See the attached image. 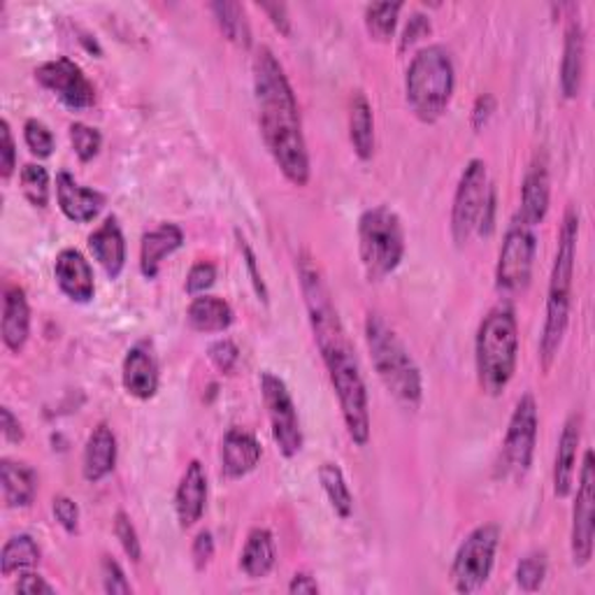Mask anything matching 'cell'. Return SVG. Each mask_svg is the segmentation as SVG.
I'll return each instance as SVG.
<instances>
[{
  "instance_id": "cell-1",
  "label": "cell",
  "mask_w": 595,
  "mask_h": 595,
  "mask_svg": "<svg viewBox=\"0 0 595 595\" xmlns=\"http://www.w3.org/2000/svg\"><path fill=\"white\" fill-rule=\"evenodd\" d=\"M298 279L307 307V319H310L328 379H331L338 396L346 433L356 447H365L371 442V400H367V386L361 373L354 342L346 333L331 289H328L312 256H298Z\"/></svg>"
},
{
  "instance_id": "cell-2",
  "label": "cell",
  "mask_w": 595,
  "mask_h": 595,
  "mask_svg": "<svg viewBox=\"0 0 595 595\" xmlns=\"http://www.w3.org/2000/svg\"><path fill=\"white\" fill-rule=\"evenodd\" d=\"M254 91L258 106V126L265 147L275 158L282 175L294 187L310 181V152L302 133L298 98L279 58L271 47H261L254 58Z\"/></svg>"
},
{
  "instance_id": "cell-3",
  "label": "cell",
  "mask_w": 595,
  "mask_h": 595,
  "mask_svg": "<svg viewBox=\"0 0 595 595\" xmlns=\"http://www.w3.org/2000/svg\"><path fill=\"white\" fill-rule=\"evenodd\" d=\"M577 242H580V212L574 205H570L559 231V247H557V258H553L549 291H547V315H544L547 319H544V331L540 338V363L544 373H549L551 365L557 363L565 333H568Z\"/></svg>"
},
{
  "instance_id": "cell-4",
  "label": "cell",
  "mask_w": 595,
  "mask_h": 595,
  "mask_svg": "<svg viewBox=\"0 0 595 595\" xmlns=\"http://www.w3.org/2000/svg\"><path fill=\"white\" fill-rule=\"evenodd\" d=\"M365 342L386 392L407 412H417L423 400V377L396 328L382 315L371 312L365 319Z\"/></svg>"
},
{
  "instance_id": "cell-5",
  "label": "cell",
  "mask_w": 595,
  "mask_h": 595,
  "mask_svg": "<svg viewBox=\"0 0 595 595\" xmlns=\"http://www.w3.org/2000/svg\"><path fill=\"white\" fill-rule=\"evenodd\" d=\"M519 361V323L509 305H498L491 310L477 331L475 363L477 379L486 396H503Z\"/></svg>"
},
{
  "instance_id": "cell-6",
  "label": "cell",
  "mask_w": 595,
  "mask_h": 595,
  "mask_svg": "<svg viewBox=\"0 0 595 595\" xmlns=\"http://www.w3.org/2000/svg\"><path fill=\"white\" fill-rule=\"evenodd\" d=\"M456 89V70L442 45L419 49L405 75V98L412 114L423 124H436L449 108Z\"/></svg>"
},
{
  "instance_id": "cell-7",
  "label": "cell",
  "mask_w": 595,
  "mask_h": 595,
  "mask_svg": "<svg viewBox=\"0 0 595 595\" xmlns=\"http://www.w3.org/2000/svg\"><path fill=\"white\" fill-rule=\"evenodd\" d=\"M359 256L365 277L382 282L398 271L405 258V229L388 205H375L359 219Z\"/></svg>"
},
{
  "instance_id": "cell-8",
  "label": "cell",
  "mask_w": 595,
  "mask_h": 595,
  "mask_svg": "<svg viewBox=\"0 0 595 595\" xmlns=\"http://www.w3.org/2000/svg\"><path fill=\"white\" fill-rule=\"evenodd\" d=\"M500 544V526L482 524L461 542L454 563H451V584L456 593L482 591L496 565V553Z\"/></svg>"
},
{
  "instance_id": "cell-9",
  "label": "cell",
  "mask_w": 595,
  "mask_h": 595,
  "mask_svg": "<svg viewBox=\"0 0 595 595\" xmlns=\"http://www.w3.org/2000/svg\"><path fill=\"white\" fill-rule=\"evenodd\" d=\"M538 428H540L538 403L532 398V394H524L517 400L515 412H511L507 423L498 465L500 477L519 482L528 475L538 447Z\"/></svg>"
},
{
  "instance_id": "cell-10",
  "label": "cell",
  "mask_w": 595,
  "mask_h": 595,
  "mask_svg": "<svg viewBox=\"0 0 595 595\" xmlns=\"http://www.w3.org/2000/svg\"><path fill=\"white\" fill-rule=\"evenodd\" d=\"M538 235L536 229L521 223L517 217L507 225L496 265V289L505 296L521 294L530 284L536 263Z\"/></svg>"
},
{
  "instance_id": "cell-11",
  "label": "cell",
  "mask_w": 595,
  "mask_h": 595,
  "mask_svg": "<svg viewBox=\"0 0 595 595\" xmlns=\"http://www.w3.org/2000/svg\"><path fill=\"white\" fill-rule=\"evenodd\" d=\"M261 396L268 409L273 440L284 459H296L302 451V428L289 386L282 377L265 371L261 373Z\"/></svg>"
},
{
  "instance_id": "cell-12",
  "label": "cell",
  "mask_w": 595,
  "mask_h": 595,
  "mask_svg": "<svg viewBox=\"0 0 595 595\" xmlns=\"http://www.w3.org/2000/svg\"><path fill=\"white\" fill-rule=\"evenodd\" d=\"M488 189L491 181L486 163L482 158L467 161L454 194V205H451V238H454L456 247H463L472 233H477Z\"/></svg>"
},
{
  "instance_id": "cell-13",
  "label": "cell",
  "mask_w": 595,
  "mask_h": 595,
  "mask_svg": "<svg viewBox=\"0 0 595 595\" xmlns=\"http://www.w3.org/2000/svg\"><path fill=\"white\" fill-rule=\"evenodd\" d=\"M593 536H595V465H593V451H586L577 496H574L572 507V532H570V551L572 563L584 568L593 559Z\"/></svg>"
},
{
  "instance_id": "cell-14",
  "label": "cell",
  "mask_w": 595,
  "mask_h": 595,
  "mask_svg": "<svg viewBox=\"0 0 595 595\" xmlns=\"http://www.w3.org/2000/svg\"><path fill=\"white\" fill-rule=\"evenodd\" d=\"M35 79L70 110H87L96 102V87L68 56L47 60L35 70Z\"/></svg>"
},
{
  "instance_id": "cell-15",
  "label": "cell",
  "mask_w": 595,
  "mask_h": 595,
  "mask_svg": "<svg viewBox=\"0 0 595 595\" xmlns=\"http://www.w3.org/2000/svg\"><path fill=\"white\" fill-rule=\"evenodd\" d=\"M121 382H124L126 394L137 400H152L156 396L161 375L150 342H137L129 349L124 365H121Z\"/></svg>"
},
{
  "instance_id": "cell-16",
  "label": "cell",
  "mask_w": 595,
  "mask_h": 595,
  "mask_svg": "<svg viewBox=\"0 0 595 595\" xmlns=\"http://www.w3.org/2000/svg\"><path fill=\"white\" fill-rule=\"evenodd\" d=\"M263 456L261 442L247 428L233 426L221 440V475L225 480H242L256 470Z\"/></svg>"
},
{
  "instance_id": "cell-17",
  "label": "cell",
  "mask_w": 595,
  "mask_h": 595,
  "mask_svg": "<svg viewBox=\"0 0 595 595\" xmlns=\"http://www.w3.org/2000/svg\"><path fill=\"white\" fill-rule=\"evenodd\" d=\"M54 277L58 289L64 291L73 302L87 305L96 296V282H93V268L85 258V254L77 250H64L58 252L54 263Z\"/></svg>"
},
{
  "instance_id": "cell-18",
  "label": "cell",
  "mask_w": 595,
  "mask_h": 595,
  "mask_svg": "<svg viewBox=\"0 0 595 595\" xmlns=\"http://www.w3.org/2000/svg\"><path fill=\"white\" fill-rule=\"evenodd\" d=\"M582 426L584 417L572 412L561 430L557 461H553V494L559 498H568L574 486V472H577V454L582 444Z\"/></svg>"
},
{
  "instance_id": "cell-19",
  "label": "cell",
  "mask_w": 595,
  "mask_h": 595,
  "mask_svg": "<svg viewBox=\"0 0 595 595\" xmlns=\"http://www.w3.org/2000/svg\"><path fill=\"white\" fill-rule=\"evenodd\" d=\"M208 507V475L200 461H191L184 470L175 494V511L181 528L196 526Z\"/></svg>"
},
{
  "instance_id": "cell-20",
  "label": "cell",
  "mask_w": 595,
  "mask_h": 595,
  "mask_svg": "<svg viewBox=\"0 0 595 595\" xmlns=\"http://www.w3.org/2000/svg\"><path fill=\"white\" fill-rule=\"evenodd\" d=\"M56 200L58 208L70 221L75 223H89L93 221L102 205H106V196L96 189H87L66 170L56 175Z\"/></svg>"
},
{
  "instance_id": "cell-21",
  "label": "cell",
  "mask_w": 595,
  "mask_h": 595,
  "mask_svg": "<svg viewBox=\"0 0 595 595\" xmlns=\"http://www.w3.org/2000/svg\"><path fill=\"white\" fill-rule=\"evenodd\" d=\"M549 202H551V181H549L547 163L536 158L530 163V168L524 177L521 205H519L517 219L530 225V229H538L549 212Z\"/></svg>"
},
{
  "instance_id": "cell-22",
  "label": "cell",
  "mask_w": 595,
  "mask_h": 595,
  "mask_svg": "<svg viewBox=\"0 0 595 595\" xmlns=\"http://www.w3.org/2000/svg\"><path fill=\"white\" fill-rule=\"evenodd\" d=\"M89 252L93 261L110 279H117L126 268V240L121 233L117 217H108L98 229L89 235Z\"/></svg>"
},
{
  "instance_id": "cell-23",
  "label": "cell",
  "mask_w": 595,
  "mask_h": 595,
  "mask_svg": "<svg viewBox=\"0 0 595 595\" xmlns=\"http://www.w3.org/2000/svg\"><path fill=\"white\" fill-rule=\"evenodd\" d=\"M584 70H586V33L577 19H572L565 29L563 60H561V93L565 100H574L582 93Z\"/></svg>"
},
{
  "instance_id": "cell-24",
  "label": "cell",
  "mask_w": 595,
  "mask_h": 595,
  "mask_svg": "<svg viewBox=\"0 0 595 595\" xmlns=\"http://www.w3.org/2000/svg\"><path fill=\"white\" fill-rule=\"evenodd\" d=\"M117 436L114 430L102 421L98 423L85 444V456H81V475H85L87 482L98 484L112 475V470L117 465Z\"/></svg>"
},
{
  "instance_id": "cell-25",
  "label": "cell",
  "mask_w": 595,
  "mask_h": 595,
  "mask_svg": "<svg viewBox=\"0 0 595 595\" xmlns=\"http://www.w3.org/2000/svg\"><path fill=\"white\" fill-rule=\"evenodd\" d=\"M3 344L12 354H22L31 335V307L22 286H8L3 298V323H0Z\"/></svg>"
},
{
  "instance_id": "cell-26",
  "label": "cell",
  "mask_w": 595,
  "mask_h": 595,
  "mask_svg": "<svg viewBox=\"0 0 595 595\" xmlns=\"http://www.w3.org/2000/svg\"><path fill=\"white\" fill-rule=\"evenodd\" d=\"M184 244V233L177 223H158L156 229L142 235L140 242V273L147 279H156L163 258L175 254Z\"/></svg>"
},
{
  "instance_id": "cell-27",
  "label": "cell",
  "mask_w": 595,
  "mask_h": 595,
  "mask_svg": "<svg viewBox=\"0 0 595 595\" xmlns=\"http://www.w3.org/2000/svg\"><path fill=\"white\" fill-rule=\"evenodd\" d=\"M349 140L361 161H371L375 154V114L371 100L363 91H354L349 100Z\"/></svg>"
},
{
  "instance_id": "cell-28",
  "label": "cell",
  "mask_w": 595,
  "mask_h": 595,
  "mask_svg": "<svg viewBox=\"0 0 595 595\" xmlns=\"http://www.w3.org/2000/svg\"><path fill=\"white\" fill-rule=\"evenodd\" d=\"M0 486H3V500L8 507H29L37 496V475L26 463L3 459L0 461Z\"/></svg>"
},
{
  "instance_id": "cell-29",
  "label": "cell",
  "mask_w": 595,
  "mask_h": 595,
  "mask_svg": "<svg viewBox=\"0 0 595 595\" xmlns=\"http://www.w3.org/2000/svg\"><path fill=\"white\" fill-rule=\"evenodd\" d=\"M187 321L198 333H223L235 321L233 307L219 296H196L187 310Z\"/></svg>"
},
{
  "instance_id": "cell-30",
  "label": "cell",
  "mask_w": 595,
  "mask_h": 595,
  "mask_svg": "<svg viewBox=\"0 0 595 595\" xmlns=\"http://www.w3.org/2000/svg\"><path fill=\"white\" fill-rule=\"evenodd\" d=\"M277 561L275 538L268 528H254L240 553V568L252 580H263L273 572Z\"/></svg>"
},
{
  "instance_id": "cell-31",
  "label": "cell",
  "mask_w": 595,
  "mask_h": 595,
  "mask_svg": "<svg viewBox=\"0 0 595 595\" xmlns=\"http://www.w3.org/2000/svg\"><path fill=\"white\" fill-rule=\"evenodd\" d=\"M210 12L214 14V22L229 43H233L240 49L252 47V26L247 22V12H244L240 3L217 0V3H210Z\"/></svg>"
},
{
  "instance_id": "cell-32",
  "label": "cell",
  "mask_w": 595,
  "mask_h": 595,
  "mask_svg": "<svg viewBox=\"0 0 595 595\" xmlns=\"http://www.w3.org/2000/svg\"><path fill=\"white\" fill-rule=\"evenodd\" d=\"M40 547L37 542L22 532V536H12L0 551V574L3 577H12L14 572H26L33 570L40 563Z\"/></svg>"
},
{
  "instance_id": "cell-33",
  "label": "cell",
  "mask_w": 595,
  "mask_h": 595,
  "mask_svg": "<svg viewBox=\"0 0 595 595\" xmlns=\"http://www.w3.org/2000/svg\"><path fill=\"white\" fill-rule=\"evenodd\" d=\"M319 482L323 494L328 496V503L335 509L340 519H349L354 511V496L349 491V484L344 480V472L338 463H321L319 467Z\"/></svg>"
},
{
  "instance_id": "cell-34",
  "label": "cell",
  "mask_w": 595,
  "mask_h": 595,
  "mask_svg": "<svg viewBox=\"0 0 595 595\" xmlns=\"http://www.w3.org/2000/svg\"><path fill=\"white\" fill-rule=\"evenodd\" d=\"M403 3H373L365 8V29L367 35L377 43H388L394 37L396 26H398V16L403 12Z\"/></svg>"
},
{
  "instance_id": "cell-35",
  "label": "cell",
  "mask_w": 595,
  "mask_h": 595,
  "mask_svg": "<svg viewBox=\"0 0 595 595\" xmlns=\"http://www.w3.org/2000/svg\"><path fill=\"white\" fill-rule=\"evenodd\" d=\"M19 184H22V194L24 198L33 205V208L45 210L49 202V173L45 166L40 163H26L19 173Z\"/></svg>"
},
{
  "instance_id": "cell-36",
  "label": "cell",
  "mask_w": 595,
  "mask_h": 595,
  "mask_svg": "<svg viewBox=\"0 0 595 595\" xmlns=\"http://www.w3.org/2000/svg\"><path fill=\"white\" fill-rule=\"evenodd\" d=\"M549 572V561L544 551H530L517 563V584L526 593H536L542 588Z\"/></svg>"
},
{
  "instance_id": "cell-37",
  "label": "cell",
  "mask_w": 595,
  "mask_h": 595,
  "mask_svg": "<svg viewBox=\"0 0 595 595\" xmlns=\"http://www.w3.org/2000/svg\"><path fill=\"white\" fill-rule=\"evenodd\" d=\"M70 145L81 163H89L100 154L102 135L98 129L81 124V121H75V124L70 126Z\"/></svg>"
},
{
  "instance_id": "cell-38",
  "label": "cell",
  "mask_w": 595,
  "mask_h": 595,
  "mask_svg": "<svg viewBox=\"0 0 595 595\" xmlns=\"http://www.w3.org/2000/svg\"><path fill=\"white\" fill-rule=\"evenodd\" d=\"M24 142H26V147L31 150V154L37 156V158H49L54 154V150H56L54 133L40 119H29L26 121V124H24Z\"/></svg>"
},
{
  "instance_id": "cell-39",
  "label": "cell",
  "mask_w": 595,
  "mask_h": 595,
  "mask_svg": "<svg viewBox=\"0 0 595 595\" xmlns=\"http://www.w3.org/2000/svg\"><path fill=\"white\" fill-rule=\"evenodd\" d=\"M114 536L121 544V549H124L126 557L133 561V563H140L142 559V544H140V536L137 530L131 521V517L126 515V511H117L114 515Z\"/></svg>"
},
{
  "instance_id": "cell-40",
  "label": "cell",
  "mask_w": 595,
  "mask_h": 595,
  "mask_svg": "<svg viewBox=\"0 0 595 595\" xmlns=\"http://www.w3.org/2000/svg\"><path fill=\"white\" fill-rule=\"evenodd\" d=\"M217 282V265L210 261H198L191 265V271L187 275V284H184V289L191 298L208 294Z\"/></svg>"
},
{
  "instance_id": "cell-41",
  "label": "cell",
  "mask_w": 595,
  "mask_h": 595,
  "mask_svg": "<svg viewBox=\"0 0 595 595\" xmlns=\"http://www.w3.org/2000/svg\"><path fill=\"white\" fill-rule=\"evenodd\" d=\"M208 356H210L212 365L217 367L219 373L231 375L238 367V363H240V349H238V344L233 340L221 338V340L210 344Z\"/></svg>"
},
{
  "instance_id": "cell-42",
  "label": "cell",
  "mask_w": 595,
  "mask_h": 595,
  "mask_svg": "<svg viewBox=\"0 0 595 595\" xmlns=\"http://www.w3.org/2000/svg\"><path fill=\"white\" fill-rule=\"evenodd\" d=\"M100 574H102V588H106V593H110V595L133 593V588L126 580V572L121 570V565L112 557H102Z\"/></svg>"
},
{
  "instance_id": "cell-43",
  "label": "cell",
  "mask_w": 595,
  "mask_h": 595,
  "mask_svg": "<svg viewBox=\"0 0 595 595\" xmlns=\"http://www.w3.org/2000/svg\"><path fill=\"white\" fill-rule=\"evenodd\" d=\"M235 238H238V247H240L242 261H244V265H247V273H250V279H252L254 291H256L258 300H263L265 305H268V286H265L263 275H261V271H258V261H256V254H254V250H252V244L247 242V238H244L240 231H235Z\"/></svg>"
},
{
  "instance_id": "cell-44",
  "label": "cell",
  "mask_w": 595,
  "mask_h": 595,
  "mask_svg": "<svg viewBox=\"0 0 595 595\" xmlns=\"http://www.w3.org/2000/svg\"><path fill=\"white\" fill-rule=\"evenodd\" d=\"M16 170V145L12 137L10 121H0V177L8 181Z\"/></svg>"
},
{
  "instance_id": "cell-45",
  "label": "cell",
  "mask_w": 595,
  "mask_h": 595,
  "mask_svg": "<svg viewBox=\"0 0 595 595\" xmlns=\"http://www.w3.org/2000/svg\"><path fill=\"white\" fill-rule=\"evenodd\" d=\"M52 511L54 519L58 521V526L64 528L66 532H77L79 530V507L73 498L68 496H56L52 500Z\"/></svg>"
},
{
  "instance_id": "cell-46",
  "label": "cell",
  "mask_w": 595,
  "mask_h": 595,
  "mask_svg": "<svg viewBox=\"0 0 595 595\" xmlns=\"http://www.w3.org/2000/svg\"><path fill=\"white\" fill-rule=\"evenodd\" d=\"M430 31H433V26H430V16L421 14V12H415L412 16H409V22L403 31V37H400V52H407L409 47H415L421 37L430 35Z\"/></svg>"
},
{
  "instance_id": "cell-47",
  "label": "cell",
  "mask_w": 595,
  "mask_h": 595,
  "mask_svg": "<svg viewBox=\"0 0 595 595\" xmlns=\"http://www.w3.org/2000/svg\"><path fill=\"white\" fill-rule=\"evenodd\" d=\"M191 559L196 570H205L214 559V538L210 530H200L191 544Z\"/></svg>"
},
{
  "instance_id": "cell-48",
  "label": "cell",
  "mask_w": 595,
  "mask_h": 595,
  "mask_svg": "<svg viewBox=\"0 0 595 595\" xmlns=\"http://www.w3.org/2000/svg\"><path fill=\"white\" fill-rule=\"evenodd\" d=\"M258 10L268 14L271 24L275 26V31H279L284 37H291L294 29H291V16H289V8L284 3H258Z\"/></svg>"
},
{
  "instance_id": "cell-49",
  "label": "cell",
  "mask_w": 595,
  "mask_h": 595,
  "mask_svg": "<svg viewBox=\"0 0 595 595\" xmlns=\"http://www.w3.org/2000/svg\"><path fill=\"white\" fill-rule=\"evenodd\" d=\"M16 593H26V595H54L56 588L45 580L40 577V574L26 570L19 572V582H16Z\"/></svg>"
},
{
  "instance_id": "cell-50",
  "label": "cell",
  "mask_w": 595,
  "mask_h": 595,
  "mask_svg": "<svg viewBox=\"0 0 595 595\" xmlns=\"http://www.w3.org/2000/svg\"><path fill=\"white\" fill-rule=\"evenodd\" d=\"M496 112V98L491 96V93H482L477 100H475V106H472V129H475L477 133L486 129V124L491 121V117H494Z\"/></svg>"
},
{
  "instance_id": "cell-51",
  "label": "cell",
  "mask_w": 595,
  "mask_h": 595,
  "mask_svg": "<svg viewBox=\"0 0 595 595\" xmlns=\"http://www.w3.org/2000/svg\"><path fill=\"white\" fill-rule=\"evenodd\" d=\"M0 430H3L5 442H12V444L24 442L22 421L14 417V412L10 407H0Z\"/></svg>"
},
{
  "instance_id": "cell-52",
  "label": "cell",
  "mask_w": 595,
  "mask_h": 595,
  "mask_svg": "<svg viewBox=\"0 0 595 595\" xmlns=\"http://www.w3.org/2000/svg\"><path fill=\"white\" fill-rule=\"evenodd\" d=\"M496 198H498L496 187L491 184L486 202H484V210H482V217H480V225H477V233L484 235V238H488L496 229Z\"/></svg>"
},
{
  "instance_id": "cell-53",
  "label": "cell",
  "mask_w": 595,
  "mask_h": 595,
  "mask_svg": "<svg viewBox=\"0 0 595 595\" xmlns=\"http://www.w3.org/2000/svg\"><path fill=\"white\" fill-rule=\"evenodd\" d=\"M319 591L321 588H319L317 580L307 572H296L291 577V582H289V593L291 595H317Z\"/></svg>"
}]
</instances>
